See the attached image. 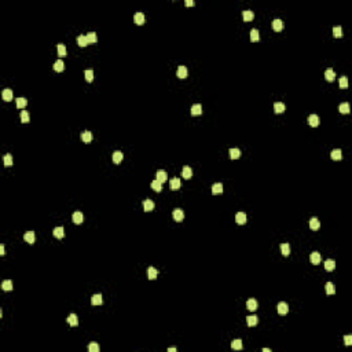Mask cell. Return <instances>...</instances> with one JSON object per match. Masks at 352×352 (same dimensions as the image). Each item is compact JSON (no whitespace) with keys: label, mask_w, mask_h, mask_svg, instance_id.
<instances>
[{"label":"cell","mask_w":352,"mask_h":352,"mask_svg":"<svg viewBox=\"0 0 352 352\" xmlns=\"http://www.w3.org/2000/svg\"><path fill=\"white\" fill-rule=\"evenodd\" d=\"M172 217H173V220L180 223V222H183V219H184V212H183L182 209H173Z\"/></svg>","instance_id":"6da1fadb"},{"label":"cell","mask_w":352,"mask_h":352,"mask_svg":"<svg viewBox=\"0 0 352 352\" xmlns=\"http://www.w3.org/2000/svg\"><path fill=\"white\" fill-rule=\"evenodd\" d=\"M2 98H3V101H6V102L13 101V98H14L13 91H11L10 88H6V90H3V92H2Z\"/></svg>","instance_id":"7a4b0ae2"},{"label":"cell","mask_w":352,"mask_h":352,"mask_svg":"<svg viewBox=\"0 0 352 352\" xmlns=\"http://www.w3.org/2000/svg\"><path fill=\"white\" fill-rule=\"evenodd\" d=\"M187 74H189V70H187L186 66H183V65H180L179 68H178V70H176V76L179 78H186Z\"/></svg>","instance_id":"3957f363"},{"label":"cell","mask_w":352,"mask_h":352,"mask_svg":"<svg viewBox=\"0 0 352 352\" xmlns=\"http://www.w3.org/2000/svg\"><path fill=\"white\" fill-rule=\"evenodd\" d=\"M23 239H25V242H28V244H35V241H36V235H35V232L33 231H28L23 234Z\"/></svg>","instance_id":"277c9868"},{"label":"cell","mask_w":352,"mask_h":352,"mask_svg":"<svg viewBox=\"0 0 352 352\" xmlns=\"http://www.w3.org/2000/svg\"><path fill=\"white\" fill-rule=\"evenodd\" d=\"M310 261L312 264H319L322 261V257H320V253L319 252H312L310 254Z\"/></svg>","instance_id":"5b68a950"},{"label":"cell","mask_w":352,"mask_h":352,"mask_svg":"<svg viewBox=\"0 0 352 352\" xmlns=\"http://www.w3.org/2000/svg\"><path fill=\"white\" fill-rule=\"evenodd\" d=\"M144 20H146V17H144L143 13H136L134 15V22L136 23V25H143Z\"/></svg>","instance_id":"8992f818"},{"label":"cell","mask_w":352,"mask_h":352,"mask_svg":"<svg viewBox=\"0 0 352 352\" xmlns=\"http://www.w3.org/2000/svg\"><path fill=\"white\" fill-rule=\"evenodd\" d=\"M259 307V303L257 300H254V299H249L248 301H246V308H248L249 311H256Z\"/></svg>","instance_id":"52a82bcc"},{"label":"cell","mask_w":352,"mask_h":352,"mask_svg":"<svg viewBox=\"0 0 352 352\" xmlns=\"http://www.w3.org/2000/svg\"><path fill=\"white\" fill-rule=\"evenodd\" d=\"M289 312V305H287L286 303H279L278 304V314L279 315H286V314Z\"/></svg>","instance_id":"ba28073f"},{"label":"cell","mask_w":352,"mask_h":352,"mask_svg":"<svg viewBox=\"0 0 352 352\" xmlns=\"http://www.w3.org/2000/svg\"><path fill=\"white\" fill-rule=\"evenodd\" d=\"M308 124H310L311 127H318V125H319V117H318L316 114L308 116Z\"/></svg>","instance_id":"9c48e42d"},{"label":"cell","mask_w":352,"mask_h":352,"mask_svg":"<svg viewBox=\"0 0 352 352\" xmlns=\"http://www.w3.org/2000/svg\"><path fill=\"white\" fill-rule=\"evenodd\" d=\"M271 25H272V29H274L275 32H281V30L284 29V22H282L281 20H278V18L272 21V23H271Z\"/></svg>","instance_id":"30bf717a"},{"label":"cell","mask_w":352,"mask_h":352,"mask_svg":"<svg viewBox=\"0 0 352 352\" xmlns=\"http://www.w3.org/2000/svg\"><path fill=\"white\" fill-rule=\"evenodd\" d=\"M143 209L144 212H151L154 209V202L151 199H144L143 201Z\"/></svg>","instance_id":"8fae6325"},{"label":"cell","mask_w":352,"mask_h":352,"mask_svg":"<svg viewBox=\"0 0 352 352\" xmlns=\"http://www.w3.org/2000/svg\"><path fill=\"white\" fill-rule=\"evenodd\" d=\"M330 157H332V160L334 161H338L342 158V151L340 150V149H334V150L330 153Z\"/></svg>","instance_id":"7c38bea8"},{"label":"cell","mask_w":352,"mask_h":352,"mask_svg":"<svg viewBox=\"0 0 352 352\" xmlns=\"http://www.w3.org/2000/svg\"><path fill=\"white\" fill-rule=\"evenodd\" d=\"M285 110H286V108H285V105L282 103V102H275V103H274V111L277 114L284 113Z\"/></svg>","instance_id":"4fadbf2b"},{"label":"cell","mask_w":352,"mask_h":352,"mask_svg":"<svg viewBox=\"0 0 352 352\" xmlns=\"http://www.w3.org/2000/svg\"><path fill=\"white\" fill-rule=\"evenodd\" d=\"M68 323L70 325V326H77L78 325V318H77V315L76 314H70V315L68 316Z\"/></svg>","instance_id":"5bb4252c"},{"label":"cell","mask_w":352,"mask_h":352,"mask_svg":"<svg viewBox=\"0 0 352 352\" xmlns=\"http://www.w3.org/2000/svg\"><path fill=\"white\" fill-rule=\"evenodd\" d=\"M182 176L184 178V179H191L193 176V169L190 168V166H183V171H182Z\"/></svg>","instance_id":"9a60e30c"},{"label":"cell","mask_w":352,"mask_h":352,"mask_svg":"<svg viewBox=\"0 0 352 352\" xmlns=\"http://www.w3.org/2000/svg\"><path fill=\"white\" fill-rule=\"evenodd\" d=\"M169 187H171V190H179L180 189V179H178V178L171 179L169 180Z\"/></svg>","instance_id":"2e32d148"},{"label":"cell","mask_w":352,"mask_h":352,"mask_svg":"<svg viewBox=\"0 0 352 352\" xmlns=\"http://www.w3.org/2000/svg\"><path fill=\"white\" fill-rule=\"evenodd\" d=\"M81 140L84 142V143H91L92 132H90V131H84V132L81 134Z\"/></svg>","instance_id":"e0dca14e"},{"label":"cell","mask_w":352,"mask_h":352,"mask_svg":"<svg viewBox=\"0 0 352 352\" xmlns=\"http://www.w3.org/2000/svg\"><path fill=\"white\" fill-rule=\"evenodd\" d=\"M235 222L238 223V224H245V223H246V215H245L244 212H238L235 215Z\"/></svg>","instance_id":"ac0fdd59"},{"label":"cell","mask_w":352,"mask_h":352,"mask_svg":"<svg viewBox=\"0 0 352 352\" xmlns=\"http://www.w3.org/2000/svg\"><path fill=\"white\" fill-rule=\"evenodd\" d=\"M157 180H160L161 183H165L166 182V179H168V175H166V172L165 171H162V169H160V171H157Z\"/></svg>","instance_id":"d6986e66"},{"label":"cell","mask_w":352,"mask_h":352,"mask_svg":"<svg viewBox=\"0 0 352 352\" xmlns=\"http://www.w3.org/2000/svg\"><path fill=\"white\" fill-rule=\"evenodd\" d=\"M320 227V223L319 220H318V217H312L310 220V228L311 230H314V231H316V230H319Z\"/></svg>","instance_id":"ffe728a7"},{"label":"cell","mask_w":352,"mask_h":352,"mask_svg":"<svg viewBox=\"0 0 352 352\" xmlns=\"http://www.w3.org/2000/svg\"><path fill=\"white\" fill-rule=\"evenodd\" d=\"M52 234H54V237L58 239H62L63 235H65V232H63V227H55L54 228V231H52Z\"/></svg>","instance_id":"44dd1931"},{"label":"cell","mask_w":352,"mask_h":352,"mask_svg":"<svg viewBox=\"0 0 352 352\" xmlns=\"http://www.w3.org/2000/svg\"><path fill=\"white\" fill-rule=\"evenodd\" d=\"M325 78H326L327 81H333V80L336 78V72H334L333 69H326V72H325Z\"/></svg>","instance_id":"7402d4cb"},{"label":"cell","mask_w":352,"mask_h":352,"mask_svg":"<svg viewBox=\"0 0 352 352\" xmlns=\"http://www.w3.org/2000/svg\"><path fill=\"white\" fill-rule=\"evenodd\" d=\"M103 303V299H102V294H94L91 299V304L92 305H101Z\"/></svg>","instance_id":"603a6c76"},{"label":"cell","mask_w":352,"mask_h":352,"mask_svg":"<svg viewBox=\"0 0 352 352\" xmlns=\"http://www.w3.org/2000/svg\"><path fill=\"white\" fill-rule=\"evenodd\" d=\"M246 322H248V326L253 327V326H256V325L259 323V318L256 315H250V316L246 318Z\"/></svg>","instance_id":"cb8c5ba5"},{"label":"cell","mask_w":352,"mask_h":352,"mask_svg":"<svg viewBox=\"0 0 352 352\" xmlns=\"http://www.w3.org/2000/svg\"><path fill=\"white\" fill-rule=\"evenodd\" d=\"M253 17H254V14H253V11H250V10H245L244 13H242V18H244L245 22L252 21L253 20Z\"/></svg>","instance_id":"d4e9b609"},{"label":"cell","mask_w":352,"mask_h":352,"mask_svg":"<svg viewBox=\"0 0 352 352\" xmlns=\"http://www.w3.org/2000/svg\"><path fill=\"white\" fill-rule=\"evenodd\" d=\"M123 158H124V154L121 153V151H114L113 153V162L114 164H120L121 161H123Z\"/></svg>","instance_id":"484cf974"},{"label":"cell","mask_w":352,"mask_h":352,"mask_svg":"<svg viewBox=\"0 0 352 352\" xmlns=\"http://www.w3.org/2000/svg\"><path fill=\"white\" fill-rule=\"evenodd\" d=\"M228 156H230L231 160H237L241 156V151H239V149H230L228 150Z\"/></svg>","instance_id":"4316f807"},{"label":"cell","mask_w":352,"mask_h":352,"mask_svg":"<svg viewBox=\"0 0 352 352\" xmlns=\"http://www.w3.org/2000/svg\"><path fill=\"white\" fill-rule=\"evenodd\" d=\"M150 186H151V189H153L154 191H157V193H160L161 190H162V183H161L160 180H157V179L151 182Z\"/></svg>","instance_id":"83f0119b"},{"label":"cell","mask_w":352,"mask_h":352,"mask_svg":"<svg viewBox=\"0 0 352 352\" xmlns=\"http://www.w3.org/2000/svg\"><path fill=\"white\" fill-rule=\"evenodd\" d=\"M202 113V106L199 103H196L193 105L191 108V116H199V114Z\"/></svg>","instance_id":"f1b7e54d"},{"label":"cell","mask_w":352,"mask_h":352,"mask_svg":"<svg viewBox=\"0 0 352 352\" xmlns=\"http://www.w3.org/2000/svg\"><path fill=\"white\" fill-rule=\"evenodd\" d=\"M72 219H73V222H74L76 224H81L84 216H83L81 212H74V213H73V217Z\"/></svg>","instance_id":"f546056e"},{"label":"cell","mask_w":352,"mask_h":352,"mask_svg":"<svg viewBox=\"0 0 352 352\" xmlns=\"http://www.w3.org/2000/svg\"><path fill=\"white\" fill-rule=\"evenodd\" d=\"M223 193V184L222 183H215L212 186V194H222Z\"/></svg>","instance_id":"4dcf8cb0"},{"label":"cell","mask_w":352,"mask_h":352,"mask_svg":"<svg viewBox=\"0 0 352 352\" xmlns=\"http://www.w3.org/2000/svg\"><path fill=\"white\" fill-rule=\"evenodd\" d=\"M157 275H158V271L154 267H149V270H147V278H149V279H156Z\"/></svg>","instance_id":"1f68e13d"},{"label":"cell","mask_w":352,"mask_h":352,"mask_svg":"<svg viewBox=\"0 0 352 352\" xmlns=\"http://www.w3.org/2000/svg\"><path fill=\"white\" fill-rule=\"evenodd\" d=\"M334 268H336V261L334 260H330L329 259V260L325 261V270L326 271H333Z\"/></svg>","instance_id":"d6a6232c"},{"label":"cell","mask_w":352,"mask_h":352,"mask_svg":"<svg viewBox=\"0 0 352 352\" xmlns=\"http://www.w3.org/2000/svg\"><path fill=\"white\" fill-rule=\"evenodd\" d=\"M281 252H282V254L284 256H289L290 254V245L287 244H281Z\"/></svg>","instance_id":"836d02e7"},{"label":"cell","mask_w":352,"mask_h":352,"mask_svg":"<svg viewBox=\"0 0 352 352\" xmlns=\"http://www.w3.org/2000/svg\"><path fill=\"white\" fill-rule=\"evenodd\" d=\"M338 111L342 114H348L349 113V103H347V102H344V103H341L338 106Z\"/></svg>","instance_id":"e575fe53"},{"label":"cell","mask_w":352,"mask_h":352,"mask_svg":"<svg viewBox=\"0 0 352 352\" xmlns=\"http://www.w3.org/2000/svg\"><path fill=\"white\" fill-rule=\"evenodd\" d=\"M63 66H65V65H63V61H62V59H58V61L54 63V66H52V68H54V70H55V72H62V70H63Z\"/></svg>","instance_id":"d590c367"},{"label":"cell","mask_w":352,"mask_h":352,"mask_svg":"<svg viewBox=\"0 0 352 352\" xmlns=\"http://www.w3.org/2000/svg\"><path fill=\"white\" fill-rule=\"evenodd\" d=\"M20 117H21V121H22L23 124H26V123H29V121H30V116H29V113H28V111H25V110L21 111Z\"/></svg>","instance_id":"8d00e7d4"},{"label":"cell","mask_w":352,"mask_h":352,"mask_svg":"<svg viewBox=\"0 0 352 352\" xmlns=\"http://www.w3.org/2000/svg\"><path fill=\"white\" fill-rule=\"evenodd\" d=\"M260 40V36H259V30L257 29H252L250 30V41L256 43Z\"/></svg>","instance_id":"74e56055"},{"label":"cell","mask_w":352,"mask_h":352,"mask_svg":"<svg viewBox=\"0 0 352 352\" xmlns=\"http://www.w3.org/2000/svg\"><path fill=\"white\" fill-rule=\"evenodd\" d=\"M325 287H326V293L329 294V296H332V294L336 293V287H334V285H333L332 282H327Z\"/></svg>","instance_id":"f35d334b"},{"label":"cell","mask_w":352,"mask_h":352,"mask_svg":"<svg viewBox=\"0 0 352 352\" xmlns=\"http://www.w3.org/2000/svg\"><path fill=\"white\" fill-rule=\"evenodd\" d=\"M4 166H13V156H11L10 153H7L6 156H4Z\"/></svg>","instance_id":"ab89813d"},{"label":"cell","mask_w":352,"mask_h":352,"mask_svg":"<svg viewBox=\"0 0 352 352\" xmlns=\"http://www.w3.org/2000/svg\"><path fill=\"white\" fill-rule=\"evenodd\" d=\"M77 44H78L80 47H87V46H88L87 36H78V37H77Z\"/></svg>","instance_id":"60d3db41"},{"label":"cell","mask_w":352,"mask_h":352,"mask_svg":"<svg viewBox=\"0 0 352 352\" xmlns=\"http://www.w3.org/2000/svg\"><path fill=\"white\" fill-rule=\"evenodd\" d=\"M2 289L6 290V292H8V290H13V282L11 281H3V284H2Z\"/></svg>","instance_id":"b9f144b4"},{"label":"cell","mask_w":352,"mask_h":352,"mask_svg":"<svg viewBox=\"0 0 352 352\" xmlns=\"http://www.w3.org/2000/svg\"><path fill=\"white\" fill-rule=\"evenodd\" d=\"M342 35H344V33H342L341 26H334V28H333V36L334 37H342Z\"/></svg>","instance_id":"7bdbcfd3"},{"label":"cell","mask_w":352,"mask_h":352,"mask_svg":"<svg viewBox=\"0 0 352 352\" xmlns=\"http://www.w3.org/2000/svg\"><path fill=\"white\" fill-rule=\"evenodd\" d=\"M87 40H88V44H91V43H96V40H98V37H96V33H95V32H90L87 35Z\"/></svg>","instance_id":"ee69618b"},{"label":"cell","mask_w":352,"mask_h":352,"mask_svg":"<svg viewBox=\"0 0 352 352\" xmlns=\"http://www.w3.org/2000/svg\"><path fill=\"white\" fill-rule=\"evenodd\" d=\"M56 50H58V55L61 56V58H63V56H66V47L63 46V44H58V47H56Z\"/></svg>","instance_id":"f6af8a7d"},{"label":"cell","mask_w":352,"mask_h":352,"mask_svg":"<svg viewBox=\"0 0 352 352\" xmlns=\"http://www.w3.org/2000/svg\"><path fill=\"white\" fill-rule=\"evenodd\" d=\"M242 347H244L242 345V341L241 340H238V338L234 340V341L231 342V348L232 349H237V351H238V349H242Z\"/></svg>","instance_id":"bcb514c9"},{"label":"cell","mask_w":352,"mask_h":352,"mask_svg":"<svg viewBox=\"0 0 352 352\" xmlns=\"http://www.w3.org/2000/svg\"><path fill=\"white\" fill-rule=\"evenodd\" d=\"M84 74H85V80H87L88 83H91L92 80H94V70L88 69V70H85L84 72Z\"/></svg>","instance_id":"7dc6e473"},{"label":"cell","mask_w":352,"mask_h":352,"mask_svg":"<svg viewBox=\"0 0 352 352\" xmlns=\"http://www.w3.org/2000/svg\"><path fill=\"white\" fill-rule=\"evenodd\" d=\"M28 105V101H26L25 98H18L17 99V108L18 109H23Z\"/></svg>","instance_id":"c3c4849f"},{"label":"cell","mask_w":352,"mask_h":352,"mask_svg":"<svg viewBox=\"0 0 352 352\" xmlns=\"http://www.w3.org/2000/svg\"><path fill=\"white\" fill-rule=\"evenodd\" d=\"M338 84H340V88H342V90H345V88L348 87V78H347L345 76H342V77L340 78Z\"/></svg>","instance_id":"681fc988"},{"label":"cell","mask_w":352,"mask_h":352,"mask_svg":"<svg viewBox=\"0 0 352 352\" xmlns=\"http://www.w3.org/2000/svg\"><path fill=\"white\" fill-rule=\"evenodd\" d=\"M99 345L96 344V342H91L90 345H88V351L90 352H99Z\"/></svg>","instance_id":"f907efd6"},{"label":"cell","mask_w":352,"mask_h":352,"mask_svg":"<svg viewBox=\"0 0 352 352\" xmlns=\"http://www.w3.org/2000/svg\"><path fill=\"white\" fill-rule=\"evenodd\" d=\"M344 342H345V345H351L352 344V336H345L344 337Z\"/></svg>","instance_id":"816d5d0a"},{"label":"cell","mask_w":352,"mask_h":352,"mask_svg":"<svg viewBox=\"0 0 352 352\" xmlns=\"http://www.w3.org/2000/svg\"><path fill=\"white\" fill-rule=\"evenodd\" d=\"M184 4H186V7H191V6H194V2H193V0H186Z\"/></svg>","instance_id":"f5cc1de1"},{"label":"cell","mask_w":352,"mask_h":352,"mask_svg":"<svg viewBox=\"0 0 352 352\" xmlns=\"http://www.w3.org/2000/svg\"><path fill=\"white\" fill-rule=\"evenodd\" d=\"M0 254L4 256V245H0Z\"/></svg>","instance_id":"db71d44e"},{"label":"cell","mask_w":352,"mask_h":352,"mask_svg":"<svg viewBox=\"0 0 352 352\" xmlns=\"http://www.w3.org/2000/svg\"><path fill=\"white\" fill-rule=\"evenodd\" d=\"M168 352H176V348H168Z\"/></svg>","instance_id":"11a10c76"},{"label":"cell","mask_w":352,"mask_h":352,"mask_svg":"<svg viewBox=\"0 0 352 352\" xmlns=\"http://www.w3.org/2000/svg\"><path fill=\"white\" fill-rule=\"evenodd\" d=\"M263 352H271L268 348H263Z\"/></svg>","instance_id":"9f6ffc18"}]
</instances>
